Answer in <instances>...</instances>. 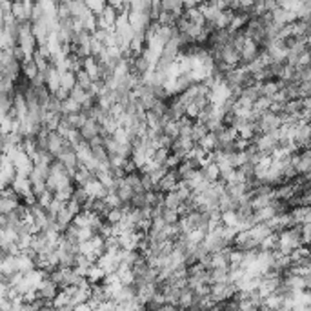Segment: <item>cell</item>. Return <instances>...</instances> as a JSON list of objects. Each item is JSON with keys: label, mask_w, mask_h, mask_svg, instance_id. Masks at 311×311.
<instances>
[{"label": "cell", "mask_w": 311, "mask_h": 311, "mask_svg": "<svg viewBox=\"0 0 311 311\" xmlns=\"http://www.w3.org/2000/svg\"><path fill=\"white\" fill-rule=\"evenodd\" d=\"M179 175H177L175 169H171V171H168L166 175L160 179V182L157 184V189L162 193H169V191H175L177 188H179Z\"/></svg>", "instance_id": "obj_1"}, {"label": "cell", "mask_w": 311, "mask_h": 311, "mask_svg": "<svg viewBox=\"0 0 311 311\" xmlns=\"http://www.w3.org/2000/svg\"><path fill=\"white\" fill-rule=\"evenodd\" d=\"M76 86V73L68 69V71L62 73V79H60V88H66L68 91H71Z\"/></svg>", "instance_id": "obj_4"}, {"label": "cell", "mask_w": 311, "mask_h": 311, "mask_svg": "<svg viewBox=\"0 0 311 311\" xmlns=\"http://www.w3.org/2000/svg\"><path fill=\"white\" fill-rule=\"evenodd\" d=\"M18 200H15V199H11V197H6V195H2V200H0V211L4 213V215H8L11 209H15L16 206H18Z\"/></svg>", "instance_id": "obj_6"}, {"label": "cell", "mask_w": 311, "mask_h": 311, "mask_svg": "<svg viewBox=\"0 0 311 311\" xmlns=\"http://www.w3.org/2000/svg\"><path fill=\"white\" fill-rule=\"evenodd\" d=\"M69 96H71V99H75L76 102H80V104H82V102H84V100L89 96V93L86 91V89L82 88V86H79V84H76L75 88L71 89V95H69Z\"/></svg>", "instance_id": "obj_8"}, {"label": "cell", "mask_w": 311, "mask_h": 311, "mask_svg": "<svg viewBox=\"0 0 311 311\" xmlns=\"http://www.w3.org/2000/svg\"><path fill=\"white\" fill-rule=\"evenodd\" d=\"M164 204H166V207H171V209H179V207L184 204V200H182V197H180V193L175 189V191L164 193Z\"/></svg>", "instance_id": "obj_2"}, {"label": "cell", "mask_w": 311, "mask_h": 311, "mask_svg": "<svg viewBox=\"0 0 311 311\" xmlns=\"http://www.w3.org/2000/svg\"><path fill=\"white\" fill-rule=\"evenodd\" d=\"M76 84L82 86V88L88 91L89 88H91L93 84V79L89 76V73L86 71V69H80V71H76Z\"/></svg>", "instance_id": "obj_5"}, {"label": "cell", "mask_w": 311, "mask_h": 311, "mask_svg": "<svg viewBox=\"0 0 311 311\" xmlns=\"http://www.w3.org/2000/svg\"><path fill=\"white\" fill-rule=\"evenodd\" d=\"M40 73L38 66H36V62L33 59H26L24 62H22V75L28 76L29 80L33 79V76H36Z\"/></svg>", "instance_id": "obj_3"}, {"label": "cell", "mask_w": 311, "mask_h": 311, "mask_svg": "<svg viewBox=\"0 0 311 311\" xmlns=\"http://www.w3.org/2000/svg\"><path fill=\"white\" fill-rule=\"evenodd\" d=\"M202 0H184V8L189 9V8H197V6L200 4Z\"/></svg>", "instance_id": "obj_9"}, {"label": "cell", "mask_w": 311, "mask_h": 311, "mask_svg": "<svg viewBox=\"0 0 311 311\" xmlns=\"http://www.w3.org/2000/svg\"><path fill=\"white\" fill-rule=\"evenodd\" d=\"M84 2L93 13H96V15H100V13L106 9V6H108V0H84Z\"/></svg>", "instance_id": "obj_7"}]
</instances>
